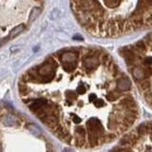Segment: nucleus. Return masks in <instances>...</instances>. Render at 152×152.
Wrapping results in <instances>:
<instances>
[{
	"label": "nucleus",
	"mask_w": 152,
	"mask_h": 152,
	"mask_svg": "<svg viewBox=\"0 0 152 152\" xmlns=\"http://www.w3.org/2000/svg\"><path fill=\"white\" fill-rule=\"evenodd\" d=\"M30 79L47 87L30 108L66 143L105 146L132 130L140 108L131 78L104 49H68L33 68Z\"/></svg>",
	"instance_id": "1"
},
{
	"label": "nucleus",
	"mask_w": 152,
	"mask_h": 152,
	"mask_svg": "<svg viewBox=\"0 0 152 152\" xmlns=\"http://www.w3.org/2000/svg\"><path fill=\"white\" fill-rule=\"evenodd\" d=\"M71 9L82 28L97 37L152 28V0H71Z\"/></svg>",
	"instance_id": "2"
},
{
	"label": "nucleus",
	"mask_w": 152,
	"mask_h": 152,
	"mask_svg": "<svg viewBox=\"0 0 152 152\" xmlns=\"http://www.w3.org/2000/svg\"><path fill=\"white\" fill-rule=\"evenodd\" d=\"M121 55L139 93L152 108V32L124 48Z\"/></svg>",
	"instance_id": "3"
},
{
	"label": "nucleus",
	"mask_w": 152,
	"mask_h": 152,
	"mask_svg": "<svg viewBox=\"0 0 152 152\" xmlns=\"http://www.w3.org/2000/svg\"><path fill=\"white\" fill-rule=\"evenodd\" d=\"M121 149L125 150H152V122L141 125L134 130L125 135Z\"/></svg>",
	"instance_id": "4"
},
{
	"label": "nucleus",
	"mask_w": 152,
	"mask_h": 152,
	"mask_svg": "<svg viewBox=\"0 0 152 152\" xmlns=\"http://www.w3.org/2000/svg\"><path fill=\"white\" fill-rule=\"evenodd\" d=\"M24 30H25V25H23V24L18 25L17 27H15V28H13L11 30L8 38H9V39H13V38H14L15 36H17L18 34H20Z\"/></svg>",
	"instance_id": "5"
},
{
	"label": "nucleus",
	"mask_w": 152,
	"mask_h": 152,
	"mask_svg": "<svg viewBox=\"0 0 152 152\" xmlns=\"http://www.w3.org/2000/svg\"><path fill=\"white\" fill-rule=\"evenodd\" d=\"M40 13H41V9H40V8L34 7L33 9L30 11V17H29V23H32L38 16H39Z\"/></svg>",
	"instance_id": "6"
},
{
	"label": "nucleus",
	"mask_w": 152,
	"mask_h": 152,
	"mask_svg": "<svg viewBox=\"0 0 152 152\" xmlns=\"http://www.w3.org/2000/svg\"><path fill=\"white\" fill-rule=\"evenodd\" d=\"M37 1H39V0H37Z\"/></svg>",
	"instance_id": "7"
}]
</instances>
